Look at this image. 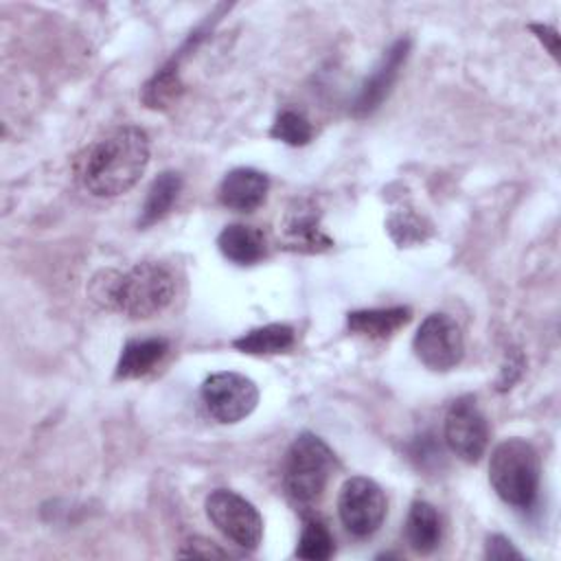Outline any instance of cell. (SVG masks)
I'll list each match as a JSON object with an SVG mask.
<instances>
[{"instance_id": "cell-14", "label": "cell", "mask_w": 561, "mask_h": 561, "mask_svg": "<svg viewBox=\"0 0 561 561\" xmlns=\"http://www.w3.org/2000/svg\"><path fill=\"white\" fill-rule=\"evenodd\" d=\"M219 252L237 265H254L267 254L265 237L259 228L245 224H230L217 237Z\"/></svg>"}, {"instance_id": "cell-2", "label": "cell", "mask_w": 561, "mask_h": 561, "mask_svg": "<svg viewBox=\"0 0 561 561\" xmlns=\"http://www.w3.org/2000/svg\"><path fill=\"white\" fill-rule=\"evenodd\" d=\"M175 296L173 272L158 261L136 263L127 272L103 270L90 280V298L110 311L145 320L164 311Z\"/></svg>"}, {"instance_id": "cell-8", "label": "cell", "mask_w": 561, "mask_h": 561, "mask_svg": "<svg viewBox=\"0 0 561 561\" xmlns=\"http://www.w3.org/2000/svg\"><path fill=\"white\" fill-rule=\"evenodd\" d=\"M412 348L423 366L445 373L460 364L465 355V337L454 318L447 313H430L419 324Z\"/></svg>"}, {"instance_id": "cell-25", "label": "cell", "mask_w": 561, "mask_h": 561, "mask_svg": "<svg viewBox=\"0 0 561 561\" xmlns=\"http://www.w3.org/2000/svg\"><path fill=\"white\" fill-rule=\"evenodd\" d=\"M528 28L533 33H537V37L546 44L550 55L557 59L559 57V35H557V31L552 26H546V24H530Z\"/></svg>"}, {"instance_id": "cell-3", "label": "cell", "mask_w": 561, "mask_h": 561, "mask_svg": "<svg viewBox=\"0 0 561 561\" xmlns=\"http://www.w3.org/2000/svg\"><path fill=\"white\" fill-rule=\"evenodd\" d=\"M539 473V456L528 440L511 436L493 447L489 458V482L497 497L508 506L526 511L535 504Z\"/></svg>"}, {"instance_id": "cell-13", "label": "cell", "mask_w": 561, "mask_h": 561, "mask_svg": "<svg viewBox=\"0 0 561 561\" xmlns=\"http://www.w3.org/2000/svg\"><path fill=\"white\" fill-rule=\"evenodd\" d=\"M410 318H412V311L410 307H403V305L381 307V309H359L346 316V327L355 335L383 340L397 333L401 327H405Z\"/></svg>"}, {"instance_id": "cell-24", "label": "cell", "mask_w": 561, "mask_h": 561, "mask_svg": "<svg viewBox=\"0 0 561 561\" xmlns=\"http://www.w3.org/2000/svg\"><path fill=\"white\" fill-rule=\"evenodd\" d=\"M484 554L489 559H500V561H504V559H522V552L504 535H491L486 539Z\"/></svg>"}, {"instance_id": "cell-12", "label": "cell", "mask_w": 561, "mask_h": 561, "mask_svg": "<svg viewBox=\"0 0 561 561\" xmlns=\"http://www.w3.org/2000/svg\"><path fill=\"white\" fill-rule=\"evenodd\" d=\"M270 180L263 171L252 167H237L224 175L217 188V197L226 208L250 213L265 202Z\"/></svg>"}, {"instance_id": "cell-19", "label": "cell", "mask_w": 561, "mask_h": 561, "mask_svg": "<svg viewBox=\"0 0 561 561\" xmlns=\"http://www.w3.org/2000/svg\"><path fill=\"white\" fill-rule=\"evenodd\" d=\"M180 57H173L164 68H160L142 88V101L151 110H162L171 105L182 92L180 83Z\"/></svg>"}, {"instance_id": "cell-7", "label": "cell", "mask_w": 561, "mask_h": 561, "mask_svg": "<svg viewBox=\"0 0 561 561\" xmlns=\"http://www.w3.org/2000/svg\"><path fill=\"white\" fill-rule=\"evenodd\" d=\"M199 394L206 412L219 423H239L250 416L259 403L256 383L250 377L232 370L206 377Z\"/></svg>"}, {"instance_id": "cell-18", "label": "cell", "mask_w": 561, "mask_h": 561, "mask_svg": "<svg viewBox=\"0 0 561 561\" xmlns=\"http://www.w3.org/2000/svg\"><path fill=\"white\" fill-rule=\"evenodd\" d=\"M294 340H296V333L289 324L272 322L234 337L232 346L248 355H276L291 348Z\"/></svg>"}, {"instance_id": "cell-23", "label": "cell", "mask_w": 561, "mask_h": 561, "mask_svg": "<svg viewBox=\"0 0 561 561\" xmlns=\"http://www.w3.org/2000/svg\"><path fill=\"white\" fill-rule=\"evenodd\" d=\"M178 557H197V559H224L228 557L226 550H221L217 543L208 541V539H188L186 543H182V548L178 550Z\"/></svg>"}, {"instance_id": "cell-10", "label": "cell", "mask_w": 561, "mask_h": 561, "mask_svg": "<svg viewBox=\"0 0 561 561\" xmlns=\"http://www.w3.org/2000/svg\"><path fill=\"white\" fill-rule=\"evenodd\" d=\"M278 239L291 252H324L333 245L331 237L320 226V208L313 199H294L278 224Z\"/></svg>"}, {"instance_id": "cell-15", "label": "cell", "mask_w": 561, "mask_h": 561, "mask_svg": "<svg viewBox=\"0 0 561 561\" xmlns=\"http://www.w3.org/2000/svg\"><path fill=\"white\" fill-rule=\"evenodd\" d=\"M169 353V342L164 337H140L129 340L116 364V379H138L151 373Z\"/></svg>"}, {"instance_id": "cell-11", "label": "cell", "mask_w": 561, "mask_h": 561, "mask_svg": "<svg viewBox=\"0 0 561 561\" xmlns=\"http://www.w3.org/2000/svg\"><path fill=\"white\" fill-rule=\"evenodd\" d=\"M410 53V39L401 37L397 39L383 55V59L377 64V68L366 77L362 83L355 101H353V114L355 116H368L373 114L383 99L390 94L401 66L405 64Z\"/></svg>"}, {"instance_id": "cell-1", "label": "cell", "mask_w": 561, "mask_h": 561, "mask_svg": "<svg viewBox=\"0 0 561 561\" xmlns=\"http://www.w3.org/2000/svg\"><path fill=\"white\" fill-rule=\"evenodd\" d=\"M149 164V138L136 125H123L92 142L79 160V180L94 197L127 193Z\"/></svg>"}, {"instance_id": "cell-4", "label": "cell", "mask_w": 561, "mask_h": 561, "mask_svg": "<svg viewBox=\"0 0 561 561\" xmlns=\"http://www.w3.org/2000/svg\"><path fill=\"white\" fill-rule=\"evenodd\" d=\"M333 465L335 456L320 436L311 432L298 434L283 462V486L287 497L296 506L313 504L322 495Z\"/></svg>"}, {"instance_id": "cell-9", "label": "cell", "mask_w": 561, "mask_h": 561, "mask_svg": "<svg viewBox=\"0 0 561 561\" xmlns=\"http://www.w3.org/2000/svg\"><path fill=\"white\" fill-rule=\"evenodd\" d=\"M443 436L454 456L465 462H478L489 445V423L476 399L458 397L445 414Z\"/></svg>"}, {"instance_id": "cell-17", "label": "cell", "mask_w": 561, "mask_h": 561, "mask_svg": "<svg viewBox=\"0 0 561 561\" xmlns=\"http://www.w3.org/2000/svg\"><path fill=\"white\" fill-rule=\"evenodd\" d=\"M180 191H182V175L178 171H162L158 178H153L140 208L138 226L149 228L160 219H164L171 213L173 204L178 202Z\"/></svg>"}, {"instance_id": "cell-21", "label": "cell", "mask_w": 561, "mask_h": 561, "mask_svg": "<svg viewBox=\"0 0 561 561\" xmlns=\"http://www.w3.org/2000/svg\"><path fill=\"white\" fill-rule=\"evenodd\" d=\"M270 136L291 145V147H302L313 138V127L307 121L305 114L296 112V110H283L276 121L270 127Z\"/></svg>"}, {"instance_id": "cell-6", "label": "cell", "mask_w": 561, "mask_h": 561, "mask_svg": "<svg viewBox=\"0 0 561 561\" xmlns=\"http://www.w3.org/2000/svg\"><path fill=\"white\" fill-rule=\"evenodd\" d=\"M388 513V502L381 486L366 478H348L337 495V515L342 526L357 539H366L379 530Z\"/></svg>"}, {"instance_id": "cell-20", "label": "cell", "mask_w": 561, "mask_h": 561, "mask_svg": "<svg viewBox=\"0 0 561 561\" xmlns=\"http://www.w3.org/2000/svg\"><path fill=\"white\" fill-rule=\"evenodd\" d=\"M333 552H335V541L329 526L318 517L307 519L298 539L296 557L305 561H327Z\"/></svg>"}, {"instance_id": "cell-5", "label": "cell", "mask_w": 561, "mask_h": 561, "mask_svg": "<svg viewBox=\"0 0 561 561\" xmlns=\"http://www.w3.org/2000/svg\"><path fill=\"white\" fill-rule=\"evenodd\" d=\"M210 524L234 546L256 550L263 539V519L252 502L230 489H215L204 502Z\"/></svg>"}, {"instance_id": "cell-16", "label": "cell", "mask_w": 561, "mask_h": 561, "mask_svg": "<svg viewBox=\"0 0 561 561\" xmlns=\"http://www.w3.org/2000/svg\"><path fill=\"white\" fill-rule=\"evenodd\" d=\"M443 522L434 504L425 500L412 502L405 519V541L419 554H430L440 546Z\"/></svg>"}, {"instance_id": "cell-22", "label": "cell", "mask_w": 561, "mask_h": 561, "mask_svg": "<svg viewBox=\"0 0 561 561\" xmlns=\"http://www.w3.org/2000/svg\"><path fill=\"white\" fill-rule=\"evenodd\" d=\"M388 230L392 234V239L401 245L405 243H412V241H423L425 234H423V219L416 217L414 213H397L388 219Z\"/></svg>"}]
</instances>
